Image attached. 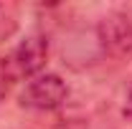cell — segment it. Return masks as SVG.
Returning a JSON list of instances; mask_svg holds the SVG:
<instances>
[{"mask_svg":"<svg viewBox=\"0 0 132 129\" xmlns=\"http://www.w3.org/2000/svg\"><path fill=\"white\" fill-rule=\"evenodd\" d=\"M69 99V86L59 73H41L26 84L23 94H20V104L33 112H51L59 109Z\"/></svg>","mask_w":132,"mask_h":129,"instance_id":"obj_1","label":"cell"},{"mask_svg":"<svg viewBox=\"0 0 132 129\" xmlns=\"http://www.w3.org/2000/svg\"><path fill=\"white\" fill-rule=\"evenodd\" d=\"M10 81H13V73H10L8 63L0 58V101L5 99V94H8V89H10Z\"/></svg>","mask_w":132,"mask_h":129,"instance_id":"obj_5","label":"cell"},{"mask_svg":"<svg viewBox=\"0 0 132 129\" xmlns=\"http://www.w3.org/2000/svg\"><path fill=\"white\" fill-rule=\"evenodd\" d=\"M97 38L114 58H132V20L122 13H109L99 20Z\"/></svg>","mask_w":132,"mask_h":129,"instance_id":"obj_3","label":"cell"},{"mask_svg":"<svg viewBox=\"0 0 132 129\" xmlns=\"http://www.w3.org/2000/svg\"><path fill=\"white\" fill-rule=\"evenodd\" d=\"M46 61H48V41L43 35H28L13 48L10 61H5V63L13 76L36 79L46 68Z\"/></svg>","mask_w":132,"mask_h":129,"instance_id":"obj_2","label":"cell"},{"mask_svg":"<svg viewBox=\"0 0 132 129\" xmlns=\"http://www.w3.org/2000/svg\"><path fill=\"white\" fill-rule=\"evenodd\" d=\"M18 31V10L10 3H0V43L13 38Z\"/></svg>","mask_w":132,"mask_h":129,"instance_id":"obj_4","label":"cell"},{"mask_svg":"<svg viewBox=\"0 0 132 129\" xmlns=\"http://www.w3.org/2000/svg\"><path fill=\"white\" fill-rule=\"evenodd\" d=\"M122 114H125V119H127V122H132V89H130V94H127V99H125Z\"/></svg>","mask_w":132,"mask_h":129,"instance_id":"obj_6","label":"cell"}]
</instances>
